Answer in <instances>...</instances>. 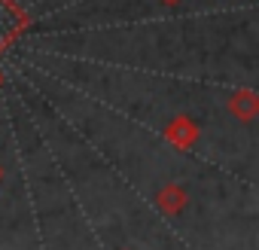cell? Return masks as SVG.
<instances>
[{
    "instance_id": "3",
    "label": "cell",
    "mask_w": 259,
    "mask_h": 250,
    "mask_svg": "<svg viewBox=\"0 0 259 250\" xmlns=\"http://www.w3.org/2000/svg\"><path fill=\"white\" fill-rule=\"evenodd\" d=\"M232 110H235L244 122H250V119H253V113H256V98L244 92L241 98H235V101H232Z\"/></svg>"
},
{
    "instance_id": "1",
    "label": "cell",
    "mask_w": 259,
    "mask_h": 250,
    "mask_svg": "<svg viewBox=\"0 0 259 250\" xmlns=\"http://www.w3.org/2000/svg\"><path fill=\"white\" fill-rule=\"evenodd\" d=\"M19 31V13L10 7V0H0V49Z\"/></svg>"
},
{
    "instance_id": "2",
    "label": "cell",
    "mask_w": 259,
    "mask_h": 250,
    "mask_svg": "<svg viewBox=\"0 0 259 250\" xmlns=\"http://www.w3.org/2000/svg\"><path fill=\"white\" fill-rule=\"evenodd\" d=\"M183 201H186V192H180L177 186H168V189L159 192V207L168 211V214H177L183 207Z\"/></svg>"
}]
</instances>
